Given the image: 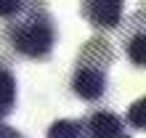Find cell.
<instances>
[{
	"instance_id": "cell-1",
	"label": "cell",
	"mask_w": 146,
	"mask_h": 138,
	"mask_svg": "<svg viewBox=\"0 0 146 138\" xmlns=\"http://www.w3.org/2000/svg\"><path fill=\"white\" fill-rule=\"evenodd\" d=\"M3 37L16 53L27 58H45L56 42L53 16L42 3H24L16 16L5 19Z\"/></svg>"
},
{
	"instance_id": "cell-2",
	"label": "cell",
	"mask_w": 146,
	"mask_h": 138,
	"mask_svg": "<svg viewBox=\"0 0 146 138\" xmlns=\"http://www.w3.org/2000/svg\"><path fill=\"white\" fill-rule=\"evenodd\" d=\"M114 61V50L104 37L88 40V45L80 50L72 74V93L82 101H98L106 93L109 66Z\"/></svg>"
},
{
	"instance_id": "cell-3",
	"label": "cell",
	"mask_w": 146,
	"mask_h": 138,
	"mask_svg": "<svg viewBox=\"0 0 146 138\" xmlns=\"http://www.w3.org/2000/svg\"><path fill=\"white\" fill-rule=\"evenodd\" d=\"M125 56L135 66H146V8H138L122 32Z\"/></svg>"
},
{
	"instance_id": "cell-4",
	"label": "cell",
	"mask_w": 146,
	"mask_h": 138,
	"mask_svg": "<svg viewBox=\"0 0 146 138\" xmlns=\"http://www.w3.org/2000/svg\"><path fill=\"white\" fill-rule=\"evenodd\" d=\"M82 16L88 19L96 29H114L119 21H122V11L125 5L117 3V0H90V3H82L80 5Z\"/></svg>"
},
{
	"instance_id": "cell-5",
	"label": "cell",
	"mask_w": 146,
	"mask_h": 138,
	"mask_svg": "<svg viewBox=\"0 0 146 138\" xmlns=\"http://www.w3.org/2000/svg\"><path fill=\"white\" fill-rule=\"evenodd\" d=\"M85 130L88 138H122V119L117 114H111L106 109H98L85 119Z\"/></svg>"
},
{
	"instance_id": "cell-6",
	"label": "cell",
	"mask_w": 146,
	"mask_h": 138,
	"mask_svg": "<svg viewBox=\"0 0 146 138\" xmlns=\"http://www.w3.org/2000/svg\"><path fill=\"white\" fill-rule=\"evenodd\" d=\"M16 106V77L8 66L0 64V119L8 117Z\"/></svg>"
},
{
	"instance_id": "cell-7",
	"label": "cell",
	"mask_w": 146,
	"mask_h": 138,
	"mask_svg": "<svg viewBox=\"0 0 146 138\" xmlns=\"http://www.w3.org/2000/svg\"><path fill=\"white\" fill-rule=\"evenodd\" d=\"M48 138H88L85 119H56L48 127Z\"/></svg>"
},
{
	"instance_id": "cell-8",
	"label": "cell",
	"mask_w": 146,
	"mask_h": 138,
	"mask_svg": "<svg viewBox=\"0 0 146 138\" xmlns=\"http://www.w3.org/2000/svg\"><path fill=\"white\" fill-rule=\"evenodd\" d=\"M125 119H127V125H130V127H135V130H146V96L130 104Z\"/></svg>"
},
{
	"instance_id": "cell-9",
	"label": "cell",
	"mask_w": 146,
	"mask_h": 138,
	"mask_svg": "<svg viewBox=\"0 0 146 138\" xmlns=\"http://www.w3.org/2000/svg\"><path fill=\"white\" fill-rule=\"evenodd\" d=\"M24 3H19V0H8V3H0V16L3 19H11V16H16L19 13V8H21Z\"/></svg>"
},
{
	"instance_id": "cell-10",
	"label": "cell",
	"mask_w": 146,
	"mask_h": 138,
	"mask_svg": "<svg viewBox=\"0 0 146 138\" xmlns=\"http://www.w3.org/2000/svg\"><path fill=\"white\" fill-rule=\"evenodd\" d=\"M0 138H24V135L16 133L13 127H8V125H0Z\"/></svg>"
},
{
	"instance_id": "cell-11",
	"label": "cell",
	"mask_w": 146,
	"mask_h": 138,
	"mask_svg": "<svg viewBox=\"0 0 146 138\" xmlns=\"http://www.w3.org/2000/svg\"><path fill=\"white\" fill-rule=\"evenodd\" d=\"M122 138H130V135H122Z\"/></svg>"
}]
</instances>
